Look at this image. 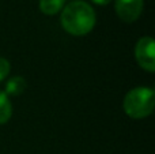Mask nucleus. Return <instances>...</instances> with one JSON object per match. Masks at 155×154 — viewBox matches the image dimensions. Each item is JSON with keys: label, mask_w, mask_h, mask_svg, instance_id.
Returning <instances> with one entry per match:
<instances>
[{"label": "nucleus", "mask_w": 155, "mask_h": 154, "mask_svg": "<svg viewBox=\"0 0 155 154\" xmlns=\"http://www.w3.org/2000/svg\"><path fill=\"white\" fill-rule=\"evenodd\" d=\"M12 116V104L4 92H0V124H5Z\"/></svg>", "instance_id": "obj_6"}, {"label": "nucleus", "mask_w": 155, "mask_h": 154, "mask_svg": "<svg viewBox=\"0 0 155 154\" xmlns=\"http://www.w3.org/2000/svg\"><path fill=\"white\" fill-rule=\"evenodd\" d=\"M151 37H142L135 46V57L143 70L148 72L155 71V48Z\"/></svg>", "instance_id": "obj_3"}, {"label": "nucleus", "mask_w": 155, "mask_h": 154, "mask_svg": "<svg viewBox=\"0 0 155 154\" xmlns=\"http://www.w3.org/2000/svg\"><path fill=\"white\" fill-rule=\"evenodd\" d=\"M95 4H99V5H106V4H109L112 0H93Z\"/></svg>", "instance_id": "obj_9"}, {"label": "nucleus", "mask_w": 155, "mask_h": 154, "mask_svg": "<svg viewBox=\"0 0 155 154\" xmlns=\"http://www.w3.org/2000/svg\"><path fill=\"white\" fill-rule=\"evenodd\" d=\"M155 92L151 87H135L127 93L123 101L124 112L132 119H144L154 111Z\"/></svg>", "instance_id": "obj_2"}, {"label": "nucleus", "mask_w": 155, "mask_h": 154, "mask_svg": "<svg viewBox=\"0 0 155 154\" xmlns=\"http://www.w3.org/2000/svg\"><path fill=\"white\" fill-rule=\"evenodd\" d=\"M64 4L65 0H40V10L45 15H56Z\"/></svg>", "instance_id": "obj_7"}, {"label": "nucleus", "mask_w": 155, "mask_h": 154, "mask_svg": "<svg viewBox=\"0 0 155 154\" xmlns=\"http://www.w3.org/2000/svg\"><path fill=\"white\" fill-rule=\"evenodd\" d=\"M95 12L88 3L82 0L71 2L61 11V26L72 35H86L95 25Z\"/></svg>", "instance_id": "obj_1"}, {"label": "nucleus", "mask_w": 155, "mask_h": 154, "mask_svg": "<svg viewBox=\"0 0 155 154\" xmlns=\"http://www.w3.org/2000/svg\"><path fill=\"white\" fill-rule=\"evenodd\" d=\"M10 70H11L10 62L7 59H4V57H0V82L7 78L8 74H10Z\"/></svg>", "instance_id": "obj_8"}, {"label": "nucleus", "mask_w": 155, "mask_h": 154, "mask_svg": "<svg viewBox=\"0 0 155 154\" xmlns=\"http://www.w3.org/2000/svg\"><path fill=\"white\" fill-rule=\"evenodd\" d=\"M143 0H116L114 8L118 18L123 22L132 23L137 21L143 11Z\"/></svg>", "instance_id": "obj_4"}, {"label": "nucleus", "mask_w": 155, "mask_h": 154, "mask_svg": "<svg viewBox=\"0 0 155 154\" xmlns=\"http://www.w3.org/2000/svg\"><path fill=\"white\" fill-rule=\"evenodd\" d=\"M26 89V81H25L22 76L16 75V76H12L10 81L7 82L5 85V94H10V95H19L25 92Z\"/></svg>", "instance_id": "obj_5"}]
</instances>
